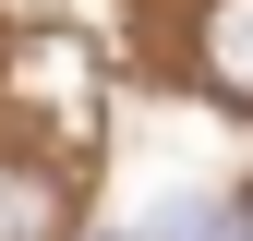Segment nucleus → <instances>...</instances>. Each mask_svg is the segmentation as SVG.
Listing matches in <instances>:
<instances>
[{
  "mask_svg": "<svg viewBox=\"0 0 253 241\" xmlns=\"http://www.w3.org/2000/svg\"><path fill=\"white\" fill-rule=\"evenodd\" d=\"M60 217H73L60 169H37V157H0V241H60Z\"/></svg>",
  "mask_w": 253,
  "mask_h": 241,
  "instance_id": "1",
  "label": "nucleus"
},
{
  "mask_svg": "<svg viewBox=\"0 0 253 241\" xmlns=\"http://www.w3.org/2000/svg\"><path fill=\"white\" fill-rule=\"evenodd\" d=\"M205 84L253 109V0H205Z\"/></svg>",
  "mask_w": 253,
  "mask_h": 241,
  "instance_id": "2",
  "label": "nucleus"
},
{
  "mask_svg": "<svg viewBox=\"0 0 253 241\" xmlns=\"http://www.w3.org/2000/svg\"><path fill=\"white\" fill-rule=\"evenodd\" d=\"M229 241H253V205H241V217H229Z\"/></svg>",
  "mask_w": 253,
  "mask_h": 241,
  "instance_id": "3",
  "label": "nucleus"
}]
</instances>
